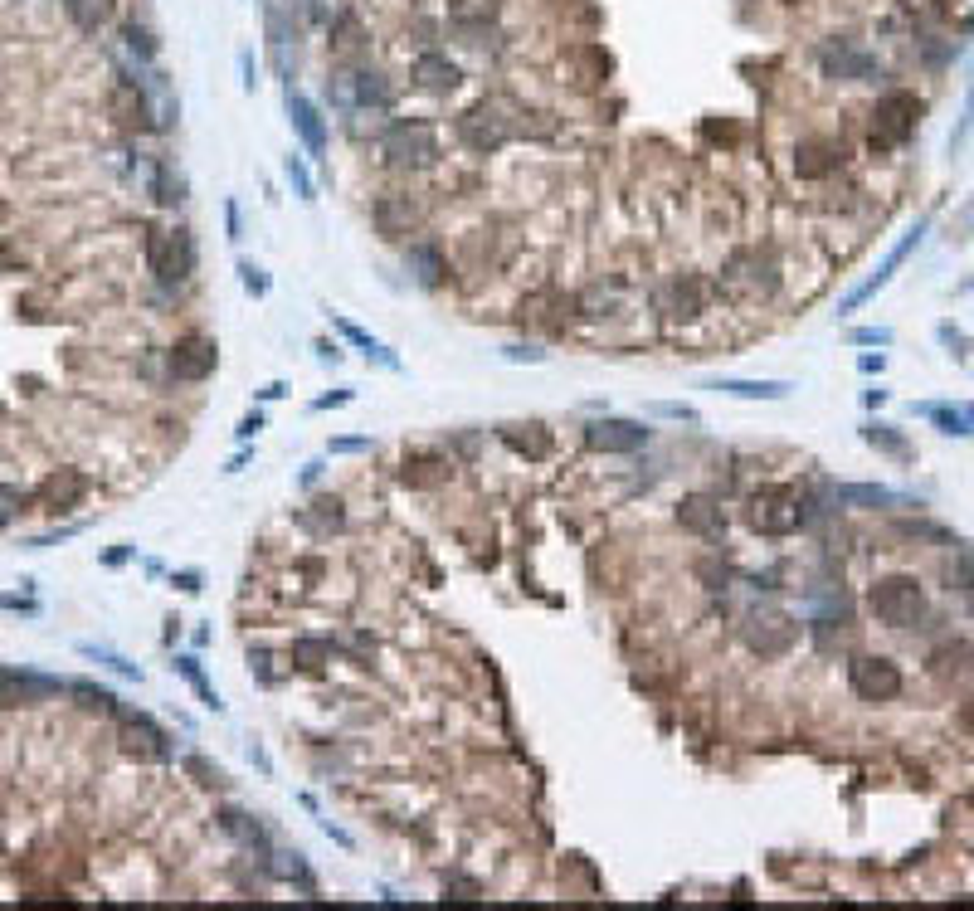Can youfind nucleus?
Here are the masks:
<instances>
[{"instance_id":"0eeeda50","label":"nucleus","mask_w":974,"mask_h":911,"mask_svg":"<svg viewBox=\"0 0 974 911\" xmlns=\"http://www.w3.org/2000/svg\"><path fill=\"white\" fill-rule=\"evenodd\" d=\"M848 687L862 702H892L901 692V668L887 653H853L848 663Z\"/></svg>"},{"instance_id":"9d476101","label":"nucleus","mask_w":974,"mask_h":911,"mask_svg":"<svg viewBox=\"0 0 974 911\" xmlns=\"http://www.w3.org/2000/svg\"><path fill=\"white\" fill-rule=\"evenodd\" d=\"M166 366H171V376L176 380H210L215 376V366H220V346L215 337H200V332H190L181 342L171 346V356H166Z\"/></svg>"},{"instance_id":"6e6552de","label":"nucleus","mask_w":974,"mask_h":911,"mask_svg":"<svg viewBox=\"0 0 974 911\" xmlns=\"http://www.w3.org/2000/svg\"><path fill=\"white\" fill-rule=\"evenodd\" d=\"M453 127H458V137H463L473 152H497V147L512 137V122L502 117L497 103H487V98H483V103H473L468 113H458Z\"/></svg>"},{"instance_id":"cd10ccee","label":"nucleus","mask_w":974,"mask_h":911,"mask_svg":"<svg viewBox=\"0 0 974 911\" xmlns=\"http://www.w3.org/2000/svg\"><path fill=\"white\" fill-rule=\"evenodd\" d=\"M838 161H843L838 147H828V142H804V147L794 152V171H799V176H824V171H833Z\"/></svg>"},{"instance_id":"49530a36","label":"nucleus","mask_w":974,"mask_h":911,"mask_svg":"<svg viewBox=\"0 0 974 911\" xmlns=\"http://www.w3.org/2000/svg\"><path fill=\"white\" fill-rule=\"evenodd\" d=\"M502 356H507V361H531V366H541V361H546V351H541V346H502Z\"/></svg>"},{"instance_id":"a19ab883","label":"nucleus","mask_w":974,"mask_h":911,"mask_svg":"<svg viewBox=\"0 0 974 911\" xmlns=\"http://www.w3.org/2000/svg\"><path fill=\"white\" fill-rule=\"evenodd\" d=\"M239 283H244V293H249V298H268V288H273V283H268V273H263L259 264H239Z\"/></svg>"},{"instance_id":"c756f323","label":"nucleus","mask_w":974,"mask_h":911,"mask_svg":"<svg viewBox=\"0 0 974 911\" xmlns=\"http://www.w3.org/2000/svg\"><path fill=\"white\" fill-rule=\"evenodd\" d=\"M64 10H69V20H74L78 30H88V35L113 20V0H64Z\"/></svg>"},{"instance_id":"c03bdc74","label":"nucleus","mask_w":974,"mask_h":911,"mask_svg":"<svg viewBox=\"0 0 974 911\" xmlns=\"http://www.w3.org/2000/svg\"><path fill=\"white\" fill-rule=\"evenodd\" d=\"M25 502H30V497L20 493V488H10V483H0V522H10V517H20V512H25Z\"/></svg>"},{"instance_id":"6e6d98bb","label":"nucleus","mask_w":974,"mask_h":911,"mask_svg":"<svg viewBox=\"0 0 974 911\" xmlns=\"http://www.w3.org/2000/svg\"><path fill=\"white\" fill-rule=\"evenodd\" d=\"M960 726H965V731H970V736H974V697H970V702H965V707H960Z\"/></svg>"},{"instance_id":"3c124183","label":"nucleus","mask_w":974,"mask_h":911,"mask_svg":"<svg viewBox=\"0 0 974 911\" xmlns=\"http://www.w3.org/2000/svg\"><path fill=\"white\" fill-rule=\"evenodd\" d=\"M259 429H263V415H259V410H254V415H244V419H239V429H234V434H239V439H254Z\"/></svg>"},{"instance_id":"1a4fd4ad","label":"nucleus","mask_w":974,"mask_h":911,"mask_svg":"<svg viewBox=\"0 0 974 911\" xmlns=\"http://www.w3.org/2000/svg\"><path fill=\"white\" fill-rule=\"evenodd\" d=\"M794 639H799V624L785 619V614H775V609H760V614L746 619V644L760 658H785L794 648Z\"/></svg>"},{"instance_id":"58836bf2","label":"nucleus","mask_w":974,"mask_h":911,"mask_svg":"<svg viewBox=\"0 0 974 911\" xmlns=\"http://www.w3.org/2000/svg\"><path fill=\"white\" fill-rule=\"evenodd\" d=\"M838 502H848V507H887V502H897V497L887 493V488H843Z\"/></svg>"},{"instance_id":"2eb2a0df","label":"nucleus","mask_w":974,"mask_h":911,"mask_svg":"<svg viewBox=\"0 0 974 911\" xmlns=\"http://www.w3.org/2000/svg\"><path fill=\"white\" fill-rule=\"evenodd\" d=\"M677 527H687V532H697V536H721L726 532V512L716 507V497L692 493L677 502Z\"/></svg>"},{"instance_id":"79ce46f5","label":"nucleus","mask_w":974,"mask_h":911,"mask_svg":"<svg viewBox=\"0 0 974 911\" xmlns=\"http://www.w3.org/2000/svg\"><path fill=\"white\" fill-rule=\"evenodd\" d=\"M648 415L682 419V424H697V419H702V415H697V410H692V405H677V400H653V405H648Z\"/></svg>"},{"instance_id":"4468645a","label":"nucleus","mask_w":974,"mask_h":911,"mask_svg":"<svg viewBox=\"0 0 974 911\" xmlns=\"http://www.w3.org/2000/svg\"><path fill=\"white\" fill-rule=\"evenodd\" d=\"M117 722H122V741H127V751L142 760H171V746H166V731L142 717V712H122L117 707Z\"/></svg>"},{"instance_id":"603ef678","label":"nucleus","mask_w":974,"mask_h":911,"mask_svg":"<svg viewBox=\"0 0 974 911\" xmlns=\"http://www.w3.org/2000/svg\"><path fill=\"white\" fill-rule=\"evenodd\" d=\"M337 405H351V390H337V395H322L312 410H337Z\"/></svg>"},{"instance_id":"8fccbe9b","label":"nucleus","mask_w":974,"mask_h":911,"mask_svg":"<svg viewBox=\"0 0 974 911\" xmlns=\"http://www.w3.org/2000/svg\"><path fill=\"white\" fill-rule=\"evenodd\" d=\"M200 580H205L200 570H181V575H171V585H176V590H186V595H195V590H200Z\"/></svg>"},{"instance_id":"412c9836","label":"nucleus","mask_w":974,"mask_h":911,"mask_svg":"<svg viewBox=\"0 0 974 911\" xmlns=\"http://www.w3.org/2000/svg\"><path fill=\"white\" fill-rule=\"evenodd\" d=\"M414 220H419V210H414L410 200H395V195H385L380 205H375V225H380V234L385 239H405L414 229Z\"/></svg>"},{"instance_id":"f257e3e1","label":"nucleus","mask_w":974,"mask_h":911,"mask_svg":"<svg viewBox=\"0 0 974 911\" xmlns=\"http://www.w3.org/2000/svg\"><path fill=\"white\" fill-rule=\"evenodd\" d=\"M200 264V249L190 239V229H166V225H147V268L156 273V283L166 288H181Z\"/></svg>"},{"instance_id":"5fc2aeb1","label":"nucleus","mask_w":974,"mask_h":911,"mask_svg":"<svg viewBox=\"0 0 974 911\" xmlns=\"http://www.w3.org/2000/svg\"><path fill=\"white\" fill-rule=\"evenodd\" d=\"M225 220H229V239H239V205L234 200L225 205Z\"/></svg>"},{"instance_id":"39448f33","label":"nucleus","mask_w":974,"mask_h":911,"mask_svg":"<svg viewBox=\"0 0 974 911\" xmlns=\"http://www.w3.org/2000/svg\"><path fill=\"white\" fill-rule=\"evenodd\" d=\"M327 88H332V103H337L341 113H361V108L385 113V108L395 103L385 74H375V69H341V74H332Z\"/></svg>"},{"instance_id":"393cba45","label":"nucleus","mask_w":974,"mask_h":911,"mask_svg":"<svg viewBox=\"0 0 974 911\" xmlns=\"http://www.w3.org/2000/svg\"><path fill=\"white\" fill-rule=\"evenodd\" d=\"M502 15V0H449V25L458 30H483Z\"/></svg>"},{"instance_id":"b1692460","label":"nucleus","mask_w":974,"mask_h":911,"mask_svg":"<svg viewBox=\"0 0 974 911\" xmlns=\"http://www.w3.org/2000/svg\"><path fill=\"white\" fill-rule=\"evenodd\" d=\"M181 678H186L190 687H195V697H200V707H210V712H225V697L210 687V678H205V668H200V658L195 653H176V663H171Z\"/></svg>"},{"instance_id":"2f4dec72","label":"nucleus","mask_w":974,"mask_h":911,"mask_svg":"<svg viewBox=\"0 0 974 911\" xmlns=\"http://www.w3.org/2000/svg\"><path fill=\"white\" fill-rule=\"evenodd\" d=\"M263 15H268V44H273V64H278V74H283V78H293V54H288V30H283V15H278V5H268Z\"/></svg>"},{"instance_id":"f3484780","label":"nucleus","mask_w":974,"mask_h":911,"mask_svg":"<svg viewBox=\"0 0 974 911\" xmlns=\"http://www.w3.org/2000/svg\"><path fill=\"white\" fill-rule=\"evenodd\" d=\"M83 493H88V478H83V473H74V468H59L54 478H44V488H39V502H44L49 512H69V507H78V502H83Z\"/></svg>"},{"instance_id":"72a5a7b5","label":"nucleus","mask_w":974,"mask_h":911,"mask_svg":"<svg viewBox=\"0 0 974 911\" xmlns=\"http://www.w3.org/2000/svg\"><path fill=\"white\" fill-rule=\"evenodd\" d=\"M151 190H156L161 205H181V200H186L181 176H171V161H156V166H151Z\"/></svg>"},{"instance_id":"e433bc0d","label":"nucleus","mask_w":974,"mask_h":911,"mask_svg":"<svg viewBox=\"0 0 974 911\" xmlns=\"http://www.w3.org/2000/svg\"><path fill=\"white\" fill-rule=\"evenodd\" d=\"M283 176H288V186H293V195H298V200H317L312 171H307V161H302V156H288V161H283Z\"/></svg>"},{"instance_id":"c9c22d12","label":"nucleus","mask_w":974,"mask_h":911,"mask_svg":"<svg viewBox=\"0 0 974 911\" xmlns=\"http://www.w3.org/2000/svg\"><path fill=\"white\" fill-rule=\"evenodd\" d=\"M69 692L78 697V707H88V712H113L117 717V697L108 687H93V683H69Z\"/></svg>"},{"instance_id":"dca6fc26","label":"nucleus","mask_w":974,"mask_h":911,"mask_svg":"<svg viewBox=\"0 0 974 911\" xmlns=\"http://www.w3.org/2000/svg\"><path fill=\"white\" fill-rule=\"evenodd\" d=\"M414 83H419L424 93H453V88L463 83V69L453 64L449 54H439V49H424V54L414 59Z\"/></svg>"},{"instance_id":"ddd939ff","label":"nucleus","mask_w":974,"mask_h":911,"mask_svg":"<svg viewBox=\"0 0 974 911\" xmlns=\"http://www.w3.org/2000/svg\"><path fill=\"white\" fill-rule=\"evenodd\" d=\"M59 678H44V673H30V668H0V707H30V702H44L54 697Z\"/></svg>"},{"instance_id":"f704fd0d","label":"nucleus","mask_w":974,"mask_h":911,"mask_svg":"<svg viewBox=\"0 0 974 911\" xmlns=\"http://www.w3.org/2000/svg\"><path fill=\"white\" fill-rule=\"evenodd\" d=\"M862 439L872 444V449H882V454H892V458H911V449H906V439H901L892 424H867L862 429Z\"/></svg>"},{"instance_id":"a211bd4d","label":"nucleus","mask_w":974,"mask_h":911,"mask_svg":"<svg viewBox=\"0 0 974 911\" xmlns=\"http://www.w3.org/2000/svg\"><path fill=\"white\" fill-rule=\"evenodd\" d=\"M707 390H721L731 400H789V380H736V376H721V380H707Z\"/></svg>"},{"instance_id":"de8ad7c7","label":"nucleus","mask_w":974,"mask_h":911,"mask_svg":"<svg viewBox=\"0 0 974 911\" xmlns=\"http://www.w3.org/2000/svg\"><path fill=\"white\" fill-rule=\"evenodd\" d=\"M239 69H244V93H254V88H259V64H254V54H249V49L239 54Z\"/></svg>"},{"instance_id":"864d4df0","label":"nucleus","mask_w":974,"mask_h":911,"mask_svg":"<svg viewBox=\"0 0 974 911\" xmlns=\"http://www.w3.org/2000/svg\"><path fill=\"white\" fill-rule=\"evenodd\" d=\"M259 395H263V400H283V395H288V385H283V380H268Z\"/></svg>"},{"instance_id":"6ab92c4d","label":"nucleus","mask_w":974,"mask_h":911,"mask_svg":"<svg viewBox=\"0 0 974 911\" xmlns=\"http://www.w3.org/2000/svg\"><path fill=\"white\" fill-rule=\"evenodd\" d=\"M405 268L414 273V283L419 288H439L444 283V254H439V244H429V239H419V244H410L405 249Z\"/></svg>"},{"instance_id":"09e8293b","label":"nucleus","mask_w":974,"mask_h":911,"mask_svg":"<svg viewBox=\"0 0 974 911\" xmlns=\"http://www.w3.org/2000/svg\"><path fill=\"white\" fill-rule=\"evenodd\" d=\"M371 449V439L361 434V439H332V454H366Z\"/></svg>"},{"instance_id":"4c0bfd02","label":"nucleus","mask_w":974,"mask_h":911,"mask_svg":"<svg viewBox=\"0 0 974 911\" xmlns=\"http://www.w3.org/2000/svg\"><path fill=\"white\" fill-rule=\"evenodd\" d=\"M83 653L88 658H98V663H108L113 673H122V678H132V683H142V668L137 663H127L122 653H113V648H93V644H83Z\"/></svg>"},{"instance_id":"4d7b16f0","label":"nucleus","mask_w":974,"mask_h":911,"mask_svg":"<svg viewBox=\"0 0 974 911\" xmlns=\"http://www.w3.org/2000/svg\"><path fill=\"white\" fill-rule=\"evenodd\" d=\"M853 342H892V332H858Z\"/></svg>"},{"instance_id":"aec40b11","label":"nucleus","mask_w":974,"mask_h":911,"mask_svg":"<svg viewBox=\"0 0 974 911\" xmlns=\"http://www.w3.org/2000/svg\"><path fill=\"white\" fill-rule=\"evenodd\" d=\"M497 434H502V444H507L512 454H526V458L551 454V429H546V424H502Z\"/></svg>"},{"instance_id":"9b49d317","label":"nucleus","mask_w":974,"mask_h":911,"mask_svg":"<svg viewBox=\"0 0 974 911\" xmlns=\"http://www.w3.org/2000/svg\"><path fill=\"white\" fill-rule=\"evenodd\" d=\"M585 444L595 449V454H634L648 444V424H638V419H595V424H585Z\"/></svg>"},{"instance_id":"7c9ffc66","label":"nucleus","mask_w":974,"mask_h":911,"mask_svg":"<svg viewBox=\"0 0 974 911\" xmlns=\"http://www.w3.org/2000/svg\"><path fill=\"white\" fill-rule=\"evenodd\" d=\"M268 873H273V877H283V882H298L302 892H312V887H317V882H312V873H307V863H302V853H298V848H293V853H288V848H283V853H273V863H268Z\"/></svg>"},{"instance_id":"37998d69","label":"nucleus","mask_w":974,"mask_h":911,"mask_svg":"<svg viewBox=\"0 0 974 911\" xmlns=\"http://www.w3.org/2000/svg\"><path fill=\"white\" fill-rule=\"evenodd\" d=\"M186 770L195 775V780H200V785H225V770H220V765H210L205 756H190Z\"/></svg>"},{"instance_id":"bb28decb","label":"nucleus","mask_w":974,"mask_h":911,"mask_svg":"<svg viewBox=\"0 0 974 911\" xmlns=\"http://www.w3.org/2000/svg\"><path fill=\"white\" fill-rule=\"evenodd\" d=\"M663 303L673 317H697L702 312V283L697 278H673L668 288H663Z\"/></svg>"},{"instance_id":"5701e85b","label":"nucleus","mask_w":974,"mask_h":911,"mask_svg":"<svg viewBox=\"0 0 974 911\" xmlns=\"http://www.w3.org/2000/svg\"><path fill=\"white\" fill-rule=\"evenodd\" d=\"M332 322H337V332H341V337H346V342H351V346H361V351H366V361H380L385 371H400V356H395V351H390V346H385V342H375V337H371V332H366V327H356L351 317H332Z\"/></svg>"},{"instance_id":"a878e982","label":"nucleus","mask_w":974,"mask_h":911,"mask_svg":"<svg viewBox=\"0 0 974 911\" xmlns=\"http://www.w3.org/2000/svg\"><path fill=\"white\" fill-rule=\"evenodd\" d=\"M916 239H921V225L911 229V234H906V239H901L897 249H892V254H887V264H882V273H877V278H872V283H862L858 293H853V298H848V303H843V312H853V307H858V303H867V298H872V293H877V288H882V283H887V278H892V268H897L901 259H906V254H911V244H916Z\"/></svg>"},{"instance_id":"473e14b6","label":"nucleus","mask_w":974,"mask_h":911,"mask_svg":"<svg viewBox=\"0 0 974 911\" xmlns=\"http://www.w3.org/2000/svg\"><path fill=\"white\" fill-rule=\"evenodd\" d=\"M220 829L225 834H234L239 843H249V848H268V838H263V829L249 819V814H239V809H220Z\"/></svg>"},{"instance_id":"f8f14e48","label":"nucleus","mask_w":974,"mask_h":911,"mask_svg":"<svg viewBox=\"0 0 974 911\" xmlns=\"http://www.w3.org/2000/svg\"><path fill=\"white\" fill-rule=\"evenodd\" d=\"M283 108H288V122H293V132L302 137L307 156H312V161H322V156H327V122H322V113H317V103L288 83V93H283Z\"/></svg>"},{"instance_id":"13d9d810","label":"nucleus","mask_w":974,"mask_h":911,"mask_svg":"<svg viewBox=\"0 0 974 911\" xmlns=\"http://www.w3.org/2000/svg\"><path fill=\"white\" fill-rule=\"evenodd\" d=\"M0 215H5V205H0Z\"/></svg>"},{"instance_id":"c85d7f7f","label":"nucleus","mask_w":974,"mask_h":911,"mask_svg":"<svg viewBox=\"0 0 974 911\" xmlns=\"http://www.w3.org/2000/svg\"><path fill=\"white\" fill-rule=\"evenodd\" d=\"M288 658H293L298 673H322V668L332 663V644H327V639H293Z\"/></svg>"},{"instance_id":"ea45409f","label":"nucleus","mask_w":974,"mask_h":911,"mask_svg":"<svg viewBox=\"0 0 974 911\" xmlns=\"http://www.w3.org/2000/svg\"><path fill=\"white\" fill-rule=\"evenodd\" d=\"M337 49L341 54H356V49H361V25H356L351 10H341L337 15Z\"/></svg>"},{"instance_id":"4be33fe9","label":"nucleus","mask_w":974,"mask_h":911,"mask_svg":"<svg viewBox=\"0 0 974 911\" xmlns=\"http://www.w3.org/2000/svg\"><path fill=\"white\" fill-rule=\"evenodd\" d=\"M824 69L828 74H838V78H848V83H858V78H872V54H862V49H848V44H828L824 49Z\"/></svg>"},{"instance_id":"a18cd8bd","label":"nucleus","mask_w":974,"mask_h":911,"mask_svg":"<svg viewBox=\"0 0 974 911\" xmlns=\"http://www.w3.org/2000/svg\"><path fill=\"white\" fill-rule=\"evenodd\" d=\"M921 415H931L945 424V434H970L965 429V415H955V410H945V405H921Z\"/></svg>"},{"instance_id":"20e7f679","label":"nucleus","mask_w":974,"mask_h":911,"mask_svg":"<svg viewBox=\"0 0 974 911\" xmlns=\"http://www.w3.org/2000/svg\"><path fill=\"white\" fill-rule=\"evenodd\" d=\"M916 122H921V103H916L911 93H887V98L872 108V127H867L872 152H892V147H901V142L916 132Z\"/></svg>"},{"instance_id":"7ed1b4c3","label":"nucleus","mask_w":974,"mask_h":911,"mask_svg":"<svg viewBox=\"0 0 974 911\" xmlns=\"http://www.w3.org/2000/svg\"><path fill=\"white\" fill-rule=\"evenodd\" d=\"M867 609L887 629H911L921 619V585H916V575H882L867 590Z\"/></svg>"},{"instance_id":"423d86ee","label":"nucleus","mask_w":974,"mask_h":911,"mask_svg":"<svg viewBox=\"0 0 974 911\" xmlns=\"http://www.w3.org/2000/svg\"><path fill=\"white\" fill-rule=\"evenodd\" d=\"M750 527L765 536H789L804 527V502L794 488H760L750 493Z\"/></svg>"},{"instance_id":"f03ea898","label":"nucleus","mask_w":974,"mask_h":911,"mask_svg":"<svg viewBox=\"0 0 974 911\" xmlns=\"http://www.w3.org/2000/svg\"><path fill=\"white\" fill-rule=\"evenodd\" d=\"M380 152L390 166H410V171H424V166H434L439 161V132H434V122H424V117H405V122H390L385 127V137H380Z\"/></svg>"}]
</instances>
